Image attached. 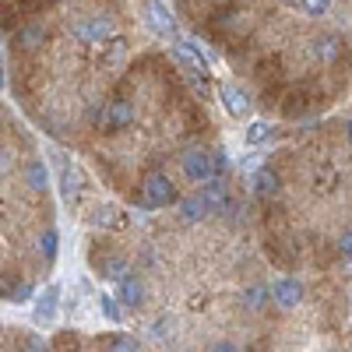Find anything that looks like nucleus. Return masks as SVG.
Wrapping results in <instances>:
<instances>
[{
    "mask_svg": "<svg viewBox=\"0 0 352 352\" xmlns=\"http://www.w3.org/2000/svg\"><path fill=\"white\" fill-rule=\"evenodd\" d=\"M180 201V194H176V184L169 180L166 173H148L141 184V194H138V204L141 208H169V204Z\"/></svg>",
    "mask_w": 352,
    "mask_h": 352,
    "instance_id": "1",
    "label": "nucleus"
},
{
    "mask_svg": "<svg viewBox=\"0 0 352 352\" xmlns=\"http://www.w3.org/2000/svg\"><path fill=\"white\" fill-rule=\"evenodd\" d=\"M134 116H138V106H134L131 99H113V102H106V106L96 109L92 124H96L99 134H116V131L131 127Z\"/></svg>",
    "mask_w": 352,
    "mask_h": 352,
    "instance_id": "2",
    "label": "nucleus"
},
{
    "mask_svg": "<svg viewBox=\"0 0 352 352\" xmlns=\"http://www.w3.org/2000/svg\"><path fill=\"white\" fill-rule=\"evenodd\" d=\"M180 166H184V176H187L190 184H208V180H215V155H212L208 148H190Z\"/></svg>",
    "mask_w": 352,
    "mask_h": 352,
    "instance_id": "3",
    "label": "nucleus"
},
{
    "mask_svg": "<svg viewBox=\"0 0 352 352\" xmlns=\"http://www.w3.org/2000/svg\"><path fill=\"white\" fill-rule=\"evenodd\" d=\"M268 292H272V303L282 307V310H296V307L303 303V282H300V278H292V275L278 278Z\"/></svg>",
    "mask_w": 352,
    "mask_h": 352,
    "instance_id": "4",
    "label": "nucleus"
},
{
    "mask_svg": "<svg viewBox=\"0 0 352 352\" xmlns=\"http://www.w3.org/2000/svg\"><path fill=\"white\" fill-rule=\"evenodd\" d=\"M74 36L81 43H99V39L113 36V21L109 18H78L74 21Z\"/></svg>",
    "mask_w": 352,
    "mask_h": 352,
    "instance_id": "5",
    "label": "nucleus"
},
{
    "mask_svg": "<svg viewBox=\"0 0 352 352\" xmlns=\"http://www.w3.org/2000/svg\"><path fill=\"white\" fill-rule=\"evenodd\" d=\"M144 300H148V289H144L141 275H127V278L120 282V289H116V303H124V307H131V310L144 307Z\"/></svg>",
    "mask_w": 352,
    "mask_h": 352,
    "instance_id": "6",
    "label": "nucleus"
},
{
    "mask_svg": "<svg viewBox=\"0 0 352 352\" xmlns=\"http://www.w3.org/2000/svg\"><path fill=\"white\" fill-rule=\"evenodd\" d=\"M250 190L261 197V201H272V197H278V190H282V180L275 176V169H254L250 173Z\"/></svg>",
    "mask_w": 352,
    "mask_h": 352,
    "instance_id": "7",
    "label": "nucleus"
},
{
    "mask_svg": "<svg viewBox=\"0 0 352 352\" xmlns=\"http://www.w3.org/2000/svg\"><path fill=\"white\" fill-rule=\"evenodd\" d=\"M56 307H60V285H46L39 296H36V324H50V320L56 317Z\"/></svg>",
    "mask_w": 352,
    "mask_h": 352,
    "instance_id": "8",
    "label": "nucleus"
},
{
    "mask_svg": "<svg viewBox=\"0 0 352 352\" xmlns=\"http://www.w3.org/2000/svg\"><path fill=\"white\" fill-rule=\"evenodd\" d=\"M219 96H222V106L229 109V116H247V113L254 109L250 96L243 92L240 85H222V88H219Z\"/></svg>",
    "mask_w": 352,
    "mask_h": 352,
    "instance_id": "9",
    "label": "nucleus"
},
{
    "mask_svg": "<svg viewBox=\"0 0 352 352\" xmlns=\"http://www.w3.org/2000/svg\"><path fill=\"white\" fill-rule=\"evenodd\" d=\"M176 56H180V60L197 74V78H208V56H201L197 53V43H190V39H176Z\"/></svg>",
    "mask_w": 352,
    "mask_h": 352,
    "instance_id": "10",
    "label": "nucleus"
},
{
    "mask_svg": "<svg viewBox=\"0 0 352 352\" xmlns=\"http://www.w3.org/2000/svg\"><path fill=\"white\" fill-rule=\"evenodd\" d=\"M148 25L155 28L159 36L173 39L176 36V21H173V11L162 4V0H148Z\"/></svg>",
    "mask_w": 352,
    "mask_h": 352,
    "instance_id": "11",
    "label": "nucleus"
},
{
    "mask_svg": "<svg viewBox=\"0 0 352 352\" xmlns=\"http://www.w3.org/2000/svg\"><path fill=\"white\" fill-rule=\"evenodd\" d=\"M176 208H180V219H184V222H201V219H208V215H212L208 201H204L201 194L180 197V201H176Z\"/></svg>",
    "mask_w": 352,
    "mask_h": 352,
    "instance_id": "12",
    "label": "nucleus"
},
{
    "mask_svg": "<svg viewBox=\"0 0 352 352\" xmlns=\"http://www.w3.org/2000/svg\"><path fill=\"white\" fill-rule=\"evenodd\" d=\"M46 43V28L43 25H21L18 32H14V50H39Z\"/></svg>",
    "mask_w": 352,
    "mask_h": 352,
    "instance_id": "13",
    "label": "nucleus"
},
{
    "mask_svg": "<svg viewBox=\"0 0 352 352\" xmlns=\"http://www.w3.org/2000/svg\"><path fill=\"white\" fill-rule=\"evenodd\" d=\"M99 272H102V278H109V282H124V278L131 275V264H127V257H120V254H109V257L99 264Z\"/></svg>",
    "mask_w": 352,
    "mask_h": 352,
    "instance_id": "14",
    "label": "nucleus"
},
{
    "mask_svg": "<svg viewBox=\"0 0 352 352\" xmlns=\"http://www.w3.org/2000/svg\"><path fill=\"white\" fill-rule=\"evenodd\" d=\"M25 184H28V190H36V194L50 190V173H46V166H43V162H25Z\"/></svg>",
    "mask_w": 352,
    "mask_h": 352,
    "instance_id": "15",
    "label": "nucleus"
},
{
    "mask_svg": "<svg viewBox=\"0 0 352 352\" xmlns=\"http://www.w3.org/2000/svg\"><path fill=\"white\" fill-rule=\"evenodd\" d=\"M314 50H317V60H324V64L342 60V39H338V36H320V39L314 43Z\"/></svg>",
    "mask_w": 352,
    "mask_h": 352,
    "instance_id": "16",
    "label": "nucleus"
},
{
    "mask_svg": "<svg viewBox=\"0 0 352 352\" xmlns=\"http://www.w3.org/2000/svg\"><path fill=\"white\" fill-rule=\"evenodd\" d=\"M56 250H60V232L50 226V229H43V236H39V257L46 264H53L56 261Z\"/></svg>",
    "mask_w": 352,
    "mask_h": 352,
    "instance_id": "17",
    "label": "nucleus"
},
{
    "mask_svg": "<svg viewBox=\"0 0 352 352\" xmlns=\"http://www.w3.org/2000/svg\"><path fill=\"white\" fill-rule=\"evenodd\" d=\"M78 187H81V173H78V166L67 162V166L60 169V194H64V201H74Z\"/></svg>",
    "mask_w": 352,
    "mask_h": 352,
    "instance_id": "18",
    "label": "nucleus"
},
{
    "mask_svg": "<svg viewBox=\"0 0 352 352\" xmlns=\"http://www.w3.org/2000/svg\"><path fill=\"white\" fill-rule=\"evenodd\" d=\"M243 300H247V307H250V310H264V307L272 303V292L264 289V285H250V289L243 292Z\"/></svg>",
    "mask_w": 352,
    "mask_h": 352,
    "instance_id": "19",
    "label": "nucleus"
},
{
    "mask_svg": "<svg viewBox=\"0 0 352 352\" xmlns=\"http://www.w3.org/2000/svg\"><path fill=\"white\" fill-rule=\"evenodd\" d=\"M272 138V127L264 124V120H254L250 127H247V144H264Z\"/></svg>",
    "mask_w": 352,
    "mask_h": 352,
    "instance_id": "20",
    "label": "nucleus"
},
{
    "mask_svg": "<svg viewBox=\"0 0 352 352\" xmlns=\"http://www.w3.org/2000/svg\"><path fill=\"white\" fill-rule=\"evenodd\" d=\"M99 310H102V317H106V320H113V324H120L124 310H120V303H116V296H102V300H99Z\"/></svg>",
    "mask_w": 352,
    "mask_h": 352,
    "instance_id": "21",
    "label": "nucleus"
},
{
    "mask_svg": "<svg viewBox=\"0 0 352 352\" xmlns=\"http://www.w3.org/2000/svg\"><path fill=\"white\" fill-rule=\"evenodd\" d=\"M109 352H141V345L131 335H113L109 338Z\"/></svg>",
    "mask_w": 352,
    "mask_h": 352,
    "instance_id": "22",
    "label": "nucleus"
},
{
    "mask_svg": "<svg viewBox=\"0 0 352 352\" xmlns=\"http://www.w3.org/2000/svg\"><path fill=\"white\" fill-rule=\"evenodd\" d=\"M300 4H303V11H307V14H314V18H317V14H324V11L331 8V0H300Z\"/></svg>",
    "mask_w": 352,
    "mask_h": 352,
    "instance_id": "23",
    "label": "nucleus"
},
{
    "mask_svg": "<svg viewBox=\"0 0 352 352\" xmlns=\"http://www.w3.org/2000/svg\"><path fill=\"white\" fill-rule=\"evenodd\" d=\"M14 169V152L11 148H0V176H8Z\"/></svg>",
    "mask_w": 352,
    "mask_h": 352,
    "instance_id": "24",
    "label": "nucleus"
},
{
    "mask_svg": "<svg viewBox=\"0 0 352 352\" xmlns=\"http://www.w3.org/2000/svg\"><path fill=\"white\" fill-rule=\"evenodd\" d=\"M11 300L14 303H25V300H32V285H28V282H21L14 292H11Z\"/></svg>",
    "mask_w": 352,
    "mask_h": 352,
    "instance_id": "25",
    "label": "nucleus"
},
{
    "mask_svg": "<svg viewBox=\"0 0 352 352\" xmlns=\"http://www.w3.org/2000/svg\"><path fill=\"white\" fill-rule=\"evenodd\" d=\"M338 250H342V257H349V261H352V229H349V232H342Z\"/></svg>",
    "mask_w": 352,
    "mask_h": 352,
    "instance_id": "26",
    "label": "nucleus"
},
{
    "mask_svg": "<svg viewBox=\"0 0 352 352\" xmlns=\"http://www.w3.org/2000/svg\"><path fill=\"white\" fill-rule=\"evenodd\" d=\"M25 352H50V349H46L43 338H28V342H25Z\"/></svg>",
    "mask_w": 352,
    "mask_h": 352,
    "instance_id": "27",
    "label": "nucleus"
},
{
    "mask_svg": "<svg viewBox=\"0 0 352 352\" xmlns=\"http://www.w3.org/2000/svg\"><path fill=\"white\" fill-rule=\"evenodd\" d=\"M166 328H169V320H155V324H152V338H166L169 335Z\"/></svg>",
    "mask_w": 352,
    "mask_h": 352,
    "instance_id": "28",
    "label": "nucleus"
},
{
    "mask_svg": "<svg viewBox=\"0 0 352 352\" xmlns=\"http://www.w3.org/2000/svg\"><path fill=\"white\" fill-rule=\"evenodd\" d=\"M212 352H240V349H236V345H232V342H219V345H215Z\"/></svg>",
    "mask_w": 352,
    "mask_h": 352,
    "instance_id": "29",
    "label": "nucleus"
},
{
    "mask_svg": "<svg viewBox=\"0 0 352 352\" xmlns=\"http://www.w3.org/2000/svg\"><path fill=\"white\" fill-rule=\"evenodd\" d=\"M345 134H349V141H352V116H349V124H345Z\"/></svg>",
    "mask_w": 352,
    "mask_h": 352,
    "instance_id": "30",
    "label": "nucleus"
},
{
    "mask_svg": "<svg viewBox=\"0 0 352 352\" xmlns=\"http://www.w3.org/2000/svg\"><path fill=\"white\" fill-rule=\"evenodd\" d=\"M0 88H4V67H0Z\"/></svg>",
    "mask_w": 352,
    "mask_h": 352,
    "instance_id": "31",
    "label": "nucleus"
},
{
    "mask_svg": "<svg viewBox=\"0 0 352 352\" xmlns=\"http://www.w3.org/2000/svg\"><path fill=\"white\" fill-rule=\"evenodd\" d=\"M285 4H300V0H285Z\"/></svg>",
    "mask_w": 352,
    "mask_h": 352,
    "instance_id": "32",
    "label": "nucleus"
}]
</instances>
